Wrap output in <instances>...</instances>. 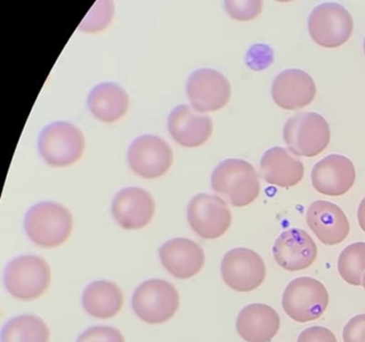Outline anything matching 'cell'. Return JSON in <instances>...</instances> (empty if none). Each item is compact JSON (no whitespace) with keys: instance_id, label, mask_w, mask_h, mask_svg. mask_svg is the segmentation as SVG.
<instances>
[{"instance_id":"26","label":"cell","mask_w":365,"mask_h":342,"mask_svg":"<svg viewBox=\"0 0 365 342\" xmlns=\"http://www.w3.org/2000/svg\"><path fill=\"white\" fill-rule=\"evenodd\" d=\"M114 15L113 2L98 1L83 19L80 29L85 32H97L106 29Z\"/></svg>"},{"instance_id":"1","label":"cell","mask_w":365,"mask_h":342,"mask_svg":"<svg viewBox=\"0 0 365 342\" xmlns=\"http://www.w3.org/2000/svg\"><path fill=\"white\" fill-rule=\"evenodd\" d=\"M211 186L234 207H245L256 200L260 182L253 165L239 158L220 162L211 175Z\"/></svg>"},{"instance_id":"19","label":"cell","mask_w":365,"mask_h":342,"mask_svg":"<svg viewBox=\"0 0 365 342\" xmlns=\"http://www.w3.org/2000/svg\"><path fill=\"white\" fill-rule=\"evenodd\" d=\"M168 130L179 145L200 147L212 134V120L208 115H198L187 105H179L170 113Z\"/></svg>"},{"instance_id":"7","label":"cell","mask_w":365,"mask_h":342,"mask_svg":"<svg viewBox=\"0 0 365 342\" xmlns=\"http://www.w3.org/2000/svg\"><path fill=\"white\" fill-rule=\"evenodd\" d=\"M328 305V290L319 280L312 277H299L290 281L282 299L284 311L299 323L317 320Z\"/></svg>"},{"instance_id":"15","label":"cell","mask_w":365,"mask_h":342,"mask_svg":"<svg viewBox=\"0 0 365 342\" xmlns=\"http://www.w3.org/2000/svg\"><path fill=\"white\" fill-rule=\"evenodd\" d=\"M155 211L153 196L143 188H123L113 200V216L117 224L125 230L144 228L153 219Z\"/></svg>"},{"instance_id":"24","label":"cell","mask_w":365,"mask_h":342,"mask_svg":"<svg viewBox=\"0 0 365 342\" xmlns=\"http://www.w3.org/2000/svg\"><path fill=\"white\" fill-rule=\"evenodd\" d=\"M50 329L46 323L34 314L11 318L1 331V342H48Z\"/></svg>"},{"instance_id":"16","label":"cell","mask_w":365,"mask_h":342,"mask_svg":"<svg viewBox=\"0 0 365 342\" xmlns=\"http://www.w3.org/2000/svg\"><path fill=\"white\" fill-rule=\"evenodd\" d=\"M275 104L296 110L313 102L316 85L313 77L300 68H287L275 76L271 88Z\"/></svg>"},{"instance_id":"2","label":"cell","mask_w":365,"mask_h":342,"mask_svg":"<svg viewBox=\"0 0 365 342\" xmlns=\"http://www.w3.org/2000/svg\"><path fill=\"white\" fill-rule=\"evenodd\" d=\"M24 227L29 239L36 245L55 248L69 239L73 229V217L63 204L44 201L29 209Z\"/></svg>"},{"instance_id":"23","label":"cell","mask_w":365,"mask_h":342,"mask_svg":"<svg viewBox=\"0 0 365 342\" xmlns=\"http://www.w3.org/2000/svg\"><path fill=\"white\" fill-rule=\"evenodd\" d=\"M123 305V294L118 286L108 280H97L87 286L83 293L84 309L97 318L116 316Z\"/></svg>"},{"instance_id":"14","label":"cell","mask_w":365,"mask_h":342,"mask_svg":"<svg viewBox=\"0 0 365 342\" xmlns=\"http://www.w3.org/2000/svg\"><path fill=\"white\" fill-rule=\"evenodd\" d=\"M354 162L341 154H330L316 162L312 170V184L320 194L341 196L354 186Z\"/></svg>"},{"instance_id":"28","label":"cell","mask_w":365,"mask_h":342,"mask_svg":"<svg viewBox=\"0 0 365 342\" xmlns=\"http://www.w3.org/2000/svg\"><path fill=\"white\" fill-rule=\"evenodd\" d=\"M76 342H125L119 329L110 326H95L85 331Z\"/></svg>"},{"instance_id":"5","label":"cell","mask_w":365,"mask_h":342,"mask_svg":"<svg viewBox=\"0 0 365 342\" xmlns=\"http://www.w3.org/2000/svg\"><path fill=\"white\" fill-rule=\"evenodd\" d=\"M180 304L178 291L170 282L149 279L140 284L132 296L136 316L150 324H160L172 318Z\"/></svg>"},{"instance_id":"9","label":"cell","mask_w":365,"mask_h":342,"mask_svg":"<svg viewBox=\"0 0 365 342\" xmlns=\"http://www.w3.org/2000/svg\"><path fill=\"white\" fill-rule=\"evenodd\" d=\"M221 271L225 284L238 292H251L259 288L266 278L264 260L249 248H234L226 252Z\"/></svg>"},{"instance_id":"13","label":"cell","mask_w":365,"mask_h":342,"mask_svg":"<svg viewBox=\"0 0 365 342\" xmlns=\"http://www.w3.org/2000/svg\"><path fill=\"white\" fill-rule=\"evenodd\" d=\"M272 250L277 264L288 271H303L311 266L317 258L315 242L302 229H288L282 232Z\"/></svg>"},{"instance_id":"6","label":"cell","mask_w":365,"mask_h":342,"mask_svg":"<svg viewBox=\"0 0 365 342\" xmlns=\"http://www.w3.org/2000/svg\"><path fill=\"white\" fill-rule=\"evenodd\" d=\"M39 152L53 167H67L82 157L85 137L82 130L69 122H54L42 130L39 136Z\"/></svg>"},{"instance_id":"30","label":"cell","mask_w":365,"mask_h":342,"mask_svg":"<svg viewBox=\"0 0 365 342\" xmlns=\"http://www.w3.org/2000/svg\"><path fill=\"white\" fill-rule=\"evenodd\" d=\"M297 342H337L330 329L322 326H312L299 335Z\"/></svg>"},{"instance_id":"31","label":"cell","mask_w":365,"mask_h":342,"mask_svg":"<svg viewBox=\"0 0 365 342\" xmlns=\"http://www.w3.org/2000/svg\"><path fill=\"white\" fill-rule=\"evenodd\" d=\"M358 222L361 229L365 232V197L360 202L358 209Z\"/></svg>"},{"instance_id":"18","label":"cell","mask_w":365,"mask_h":342,"mask_svg":"<svg viewBox=\"0 0 365 342\" xmlns=\"http://www.w3.org/2000/svg\"><path fill=\"white\" fill-rule=\"evenodd\" d=\"M162 264L178 279H189L205 264L202 248L192 239L178 237L164 243L159 250Z\"/></svg>"},{"instance_id":"4","label":"cell","mask_w":365,"mask_h":342,"mask_svg":"<svg viewBox=\"0 0 365 342\" xmlns=\"http://www.w3.org/2000/svg\"><path fill=\"white\" fill-rule=\"evenodd\" d=\"M51 284V269L41 256L25 254L10 261L5 271L8 292L21 301L41 296Z\"/></svg>"},{"instance_id":"33","label":"cell","mask_w":365,"mask_h":342,"mask_svg":"<svg viewBox=\"0 0 365 342\" xmlns=\"http://www.w3.org/2000/svg\"><path fill=\"white\" fill-rule=\"evenodd\" d=\"M363 47H364V53H365V38H364V44H363Z\"/></svg>"},{"instance_id":"27","label":"cell","mask_w":365,"mask_h":342,"mask_svg":"<svg viewBox=\"0 0 365 342\" xmlns=\"http://www.w3.org/2000/svg\"><path fill=\"white\" fill-rule=\"evenodd\" d=\"M226 11L237 21L255 19L262 10V0H226Z\"/></svg>"},{"instance_id":"3","label":"cell","mask_w":365,"mask_h":342,"mask_svg":"<svg viewBox=\"0 0 365 342\" xmlns=\"http://www.w3.org/2000/svg\"><path fill=\"white\" fill-rule=\"evenodd\" d=\"M283 136L292 154L313 157L328 147L330 125L319 113H298L286 121Z\"/></svg>"},{"instance_id":"8","label":"cell","mask_w":365,"mask_h":342,"mask_svg":"<svg viewBox=\"0 0 365 342\" xmlns=\"http://www.w3.org/2000/svg\"><path fill=\"white\" fill-rule=\"evenodd\" d=\"M309 34L320 46L334 48L347 42L354 31L349 11L337 2H324L309 13Z\"/></svg>"},{"instance_id":"29","label":"cell","mask_w":365,"mask_h":342,"mask_svg":"<svg viewBox=\"0 0 365 342\" xmlns=\"http://www.w3.org/2000/svg\"><path fill=\"white\" fill-rule=\"evenodd\" d=\"M344 342H365V314L350 318L343 331Z\"/></svg>"},{"instance_id":"12","label":"cell","mask_w":365,"mask_h":342,"mask_svg":"<svg viewBox=\"0 0 365 342\" xmlns=\"http://www.w3.org/2000/svg\"><path fill=\"white\" fill-rule=\"evenodd\" d=\"M187 93L195 110L200 113L219 110L230 102V81L219 71L200 68L187 79Z\"/></svg>"},{"instance_id":"25","label":"cell","mask_w":365,"mask_h":342,"mask_svg":"<svg viewBox=\"0 0 365 342\" xmlns=\"http://www.w3.org/2000/svg\"><path fill=\"white\" fill-rule=\"evenodd\" d=\"M339 275L351 286H361L365 274V243L356 242L344 248L337 261Z\"/></svg>"},{"instance_id":"10","label":"cell","mask_w":365,"mask_h":342,"mask_svg":"<svg viewBox=\"0 0 365 342\" xmlns=\"http://www.w3.org/2000/svg\"><path fill=\"white\" fill-rule=\"evenodd\" d=\"M187 220L191 228L202 239H217L230 228L232 212L220 197L198 194L190 201Z\"/></svg>"},{"instance_id":"11","label":"cell","mask_w":365,"mask_h":342,"mask_svg":"<svg viewBox=\"0 0 365 342\" xmlns=\"http://www.w3.org/2000/svg\"><path fill=\"white\" fill-rule=\"evenodd\" d=\"M173 160L170 145L155 135H143L134 139L128 151L132 170L145 179H157L165 175Z\"/></svg>"},{"instance_id":"32","label":"cell","mask_w":365,"mask_h":342,"mask_svg":"<svg viewBox=\"0 0 365 342\" xmlns=\"http://www.w3.org/2000/svg\"><path fill=\"white\" fill-rule=\"evenodd\" d=\"M362 286H363V288H364V290H365V274H364V276H363Z\"/></svg>"},{"instance_id":"20","label":"cell","mask_w":365,"mask_h":342,"mask_svg":"<svg viewBox=\"0 0 365 342\" xmlns=\"http://www.w3.org/2000/svg\"><path fill=\"white\" fill-rule=\"evenodd\" d=\"M279 314L264 304L245 306L236 323L239 335L247 342H271L279 333Z\"/></svg>"},{"instance_id":"17","label":"cell","mask_w":365,"mask_h":342,"mask_svg":"<svg viewBox=\"0 0 365 342\" xmlns=\"http://www.w3.org/2000/svg\"><path fill=\"white\" fill-rule=\"evenodd\" d=\"M307 222L324 245H337L349 234L347 216L339 205L330 201H314L307 209Z\"/></svg>"},{"instance_id":"22","label":"cell","mask_w":365,"mask_h":342,"mask_svg":"<svg viewBox=\"0 0 365 342\" xmlns=\"http://www.w3.org/2000/svg\"><path fill=\"white\" fill-rule=\"evenodd\" d=\"M88 107L98 120L112 123L121 119L127 113L129 95L117 83H99L89 93Z\"/></svg>"},{"instance_id":"21","label":"cell","mask_w":365,"mask_h":342,"mask_svg":"<svg viewBox=\"0 0 365 342\" xmlns=\"http://www.w3.org/2000/svg\"><path fill=\"white\" fill-rule=\"evenodd\" d=\"M260 171L267 183L279 187L296 186L304 175V166L285 147L267 150L260 160Z\"/></svg>"}]
</instances>
